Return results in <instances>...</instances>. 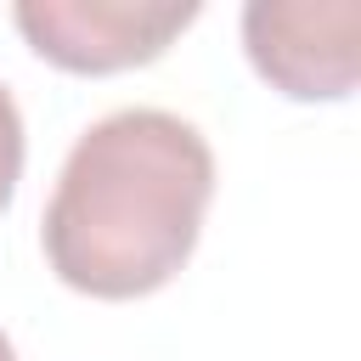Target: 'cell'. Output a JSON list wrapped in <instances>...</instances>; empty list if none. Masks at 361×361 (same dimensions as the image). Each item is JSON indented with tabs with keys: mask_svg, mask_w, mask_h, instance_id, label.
<instances>
[{
	"mask_svg": "<svg viewBox=\"0 0 361 361\" xmlns=\"http://www.w3.org/2000/svg\"><path fill=\"white\" fill-rule=\"evenodd\" d=\"M214 197V152L180 113L118 107L96 118L45 203V259L90 299L158 293L197 248Z\"/></svg>",
	"mask_w": 361,
	"mask_h": 361,
	"instance_id": "obj_1",
	"label": "cell"
},
{
	"mask_svg": "<svg viewBox=\"0 0 361 361\" xmlns=\"http://www.w3.org/2000/svg\"><path fill=\"white\" fill-rule=\"evenodd\" d=\"M23 39L68 73H118L169 51L197 0H17Z\"/></svg>",
	"mask_w": 361,
	"mask_h": 361,
	"instance_id": "obj_2",
	"label": "cell"
},
{
	"mask_svg": "<svg viewBox=\"0 0 361 361\" xmlns=\"http://www.w3.org/2000/svg\"><path fill=\"white\" fill-rule=\"evenodd\" d=\"M243 45L265 85L293 102H338L361 73V6L355 0H254L243 11Z\"/></svg>",
	"mask_w": 361,
	"mask_h": 361,
	"instance_id": "obj_3",
	"label": "cell"
},
{
	"mask_svg": "<svg viewBox=\"0 0 361 361\" xmlns=\"http://www.w3.org/2000/svg\"><path fill=\"white\" fill-rule=\"evenodd\" d=\"M17 180H23V113H17L11 90L0 85V214L11 209Z\"/></svg>",
	"mask_w": 361,
	"mask_h": 361,
	"instance_id": "obj_4",
	"label": "cell"
},
{
	"mask_svg": "<svg viewBox=\"0 0 361 361\" xmlns=\"http://www.w3.org/2000/svg\"><path fill=\"white\" fill-rule=\"evenodd\" d=\"M0 361H17V355H11V338H6V333H0Z\"/></svg>",
	"mask_w": 361,
	"mask_h": 361,
	"instance_id": "obj_5",
	"label": "cell"
}]
</instances>
